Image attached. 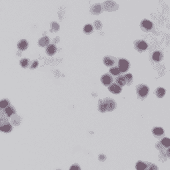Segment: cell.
<instances>
[{
    "mask_svg": "<svg viewBox=\"0 0 170 170\" xmlns=\"http://www.w3.org/2000/svg\"><path fill=\"white\" fill-rule=\"evenodd\" d=\"M124 78L125 80V84L128 85V86H130V85L133 83V75H131V73L126 74L125 75H124Z\"/></svg>",
    "mask_w": 170,
    "mask_h": 170,
    "instance_id": "cell-23",
    "label": "cell"
},
{
    "mask_svg": "<svg viewBox=\"0 0 170 170\" xmlns=\"http://www.w3.org/2000/svg\"><path fill=\"white\" fill-rule=\"evenodd\" d=\"M109 73L113 76H119L121 75V72H119L118 67L116 66V67H112L110 69H109Z\"/></svg>",
    "mask_w": 170,
    "mask_h": 170,
    "instance_id": "cell-26",
    "label": "cell"
},
{
    "mask_svg": "<svg viewBox=\"0 0 170 170\" xmlns=\"http://www.w3.org/2000/svg\"><path fill=\"white\" fill-rule=\"evenodd\" d=\"M106 156L104 154H100L98 156V159L100 161H105L106 160Z\"/></svg>",
    "mask_w": 170,
    "mask_h": 170,
    "instance_id": "cell-35",
    "label": "cell"
},
{
    "mask_svg": "<svg viewBox=\"0 0 170 170\" xmlns=\"http://www.w3.org/2000/svg\"><path fill=\"white\" fill-rule=\"evenodd\" d=\"M108 90L110 91L111 93L115 95H119L122 92V88L121 86H119L118 84H117L116 83H112L108 86Z\"/></svg>",
    "mask_w": 170,
    "mask_h": 170,
    "instance_id": "cell-11",
    "label": "cell"
},
{
    "mask_svg": "<svg viewBox=\"0 0 170 170\" xmlns=\"http://www.w3.org/2000/svg\"><path fill=\"white\" fill-rule=\"evenodd\" d=\"M101 82L104 86H109V85L114 83V78L109 74L106 73L101 77Z\"/></svg>",
    "mask_w": 170,
    "mask_h": 170,
    "instance_id": "cell-9",
    "label": "cell"
},
{
    "mask_svg": "<svg viewBox=\"0 0 170 170\" xmlns=\"http://www.w3.org/2000/svg\"><path fill=\"white\" fill-rule=\"evenodd\" d=\"M11 103L8 99H3L0 101V107L1 108H6L7 106H10Z\"/></svg>",
    "mask_w": 170,
    "mask_h": 170,
    "instance_id": "cell-28",
    "label": "cell"
},
{
    "mask_svg": "<svg viewBox=\"0 0 170 170\" xmlns=\"http://www.w3.org/2000/svg\"><path fill=\"white\" fill-rule=\"evenodd\" d=\"M153 135L158 139H161L164 135V131L161 127H155L152 129Z\"/></svg>",
    "mask_w": 170,
    "mask_h": 170,
    "instance_id": "cell-12",
    "label": "cell"
},
{
    "mask_svg": "<svg viewBox=\"0 0 170 170\" xmlns=\"http://www.w3.org/2000/svg\"><path fill=\"white\" fill-rule=\"evenodd\" d=\"M12 129H13V127L10 123H9V124H7V125H5L0 127V131L4 133H10L12 131Z\"/></svg>",
    "mask_w": 170,
    "mask_h": 170,
    "instance_id": "cell-25",
    "label": "cell"
},
{
    "mask_svg": "<svg viewBox=\"0 0 170 170\" xmlns=\"http://www.w3.org/2000/svg\"><path fill=\"white\" fill-rule=\"evenodd\" d=\"M103 62L106 67H112L115 65H117V64H118V60H117V58L111 56H106L103 58Z\"/></svg>",
    "mask_w": 170,
    "mask_h": 170,
    "instance_id": "cell-5",
    "label": "cell"
},
{
    "mask_svg": "<svg viewBox=\"0 0 170 170\" xmlns=\"http://www.w3.org/2000/svg\"><path fill=\"white\" fill-rule=\"evenodd\" d=\"M45 51L48 56H53L56 53V52H57L56 46L53 44H49L47 46V48H46Z\"/></svg>",
    "mask_w": 170,
    "mask_h": 170,
    "instance_id": "cell-15",
    "label": "cell"
},
{
    "mask_svg": "<svg viewBox=\"0 0 170 170\" xmlns=\"http://www.w3.org/2000/svg\"><path fill=\"white\" fill-rule=\"evenodd\" d=\"M11 122L15 126H18L21 122V118L17 115H13L11 117Z\"/></svg>",
    "mask_w": 170,
    "mask_h": 170,
    "instance_id": "cell-18",
    "label": "cell"
},
{
    "mask_svg": "<svg viewBox=\"0 0 170 170\" xmlns=\"http://www.w3.org/2000/svg\"><path fill=\"white\" fill-rule=\"evenodd\" d=\"M166 90H165V89H163L162 87H158L157 89H156L155 94L157 96L158 98H163L164 96L166 95Z\"/></svg>",
    "mask_w": 170,
    "mask_h": 170,
    "instance_id": "cell-19",
    "label": "cell"
},
{
    "mask_svg": "<svg viewBox=\"0 0 170 170\" xmlns=\"http://www.w3.org/2000/svg\"><path fill=\"white\" fill-rule=\"evenodd\" d=\"M103 10L100 4H95L90 7V13L93 15H100L102 13Z\"/></svg>",
    "mask_w": 170,
    "mask_h": 170,
    "instance_id": "cell-10",
    "label": "cell"
},
{
    "mask_svg": "<svg viewBox=\"0 0 170 170\" xmlns=\"http://www.w3.org/2000/svg\"><path fill=\"white\" fill-rule=\"evenodd\" d=\"M140 28L142 31H144L145 32H149L153 30V24L151 21L144 19V20L141 21Z\"/></svg>",
    "mask_w": 170,
    "mask_h": 170,
    "instance_id": "cell-7",
    "label": "cell"
},
{
    "mask_svg": "<svg viewBox=\"0 0 170 170\" xmlns=\"http://www.w3.org/2000/svg\"><path fill=\"white\" fill-rule=\"evenodd\" d=\"M147 165L146 170H158V166L155 164H153L150 162H146Z\"/></svg>",
    "mask_w": 170,
    "mask_h": 170,
    "instance_id": "cell-30",
    "label": "cell"
},
{
    "mask_svg": "<svg viewBox=\"0 0 170 170\" xmlns=\"http://www.w3.org/2000/svg\"><path fill=\"white\" fill-rule=\"evenodd\" d=\"M117 67H118L119 72H121V74L125 73L130 69V62L129 60L125 58H120L118 60Z\"/></svg>",
    "mask_w": 170,
    "mask_h": 170,
    "instance_id": "cell-3",
    "label": "cell"
},
{
    "mask_svg": "<svg viewBox=\"0 0 170 170\" xmlns=\"http://www.w3.org/2000/svg\"><path fill=\"white\" fill-rule=\"evenodd\" d=\"M98 110L100 111L101 113H104L107 112V108L105 103H104L103 100L100 99L98 103Z\"/></svg>",
    "mask_w": 170,
    "mask_h": 170,
    "instance_id": "cell-20",
    "label": "cell"
},
{
    "mask_svg": "<svg viewBox=\"0 0 170 170\" xmlns=\"http://www.w3.org/2000/svg\"><path fill=\"white\" fill-rule=\"evenodd\" d=\"M5 114L6 115V117L7 118L11 117L12 115L15 114V109L13 107V106L10 105L7 106L6 108H5Z\"/></svg>",
    "mask_w": 170,
    "mask_h": 170,
    "instance_id": "cell-16",
    "label": "cell"
},
{
    "mask_svg": "<svg viewBox=\"0 0 170 170\" xmlns=\"http://www.w3.org/2000/svg\"><path fill=\"white\" fill-rule=\"evenodd\" d=\"M116 84H118L119 86L121 87L124 86L126 84L124 76L123 75H119L117 77H116Z\"/></svg>",
    "mask_w": 170,
    "mask_h": 170,
    "instance_id": "cell-21",
    "label": "cell"
},
{
    "mask_svg": "<svg viewBox=\"0 0 170 170\" xmlns=\"http://www.w3.org/2000/svg\"><path fill=\"white\" fill-rule=\"evenodd\" d=\"M102 10L103 11H106V12H115V11H117L119 10V5L114 1H111V0H108V1H104L102 5Z\"/></svg>",
    "mask_w": 170,
    "mask_h": 170,
    "instance_id": "cell-2",
    "label": "cell"
},
{
    "mask_svg": "<svg viewBox=\"0 0 170 170\" xmlns=\"http://www.w3.org/2000/svg\"><path fill=\"white\" fill-rule=\"evenodd\" d=\"M136 92L139 99L144 100L149 95V89L146 84H140L136 86Z\"/></svg>",
    "mask_w": 170,
    "mask_h": 170,
    "instance_id": "cell-1",
    "label": "cell"
},
{
    "mask_svg": "<svg viewBox=\"0 0 170 170\" xmlns=\"http://www.w3.org/2000/svg\"><path fill=\"white\" fill-rule=\"evenodd\" d=\"M170 146V140L168 137H164L161 140L158 142L155 145V147L160 151H164L168 149Z\"/></svg>",
    "mask_w": 170,
    "mask_h": 170,
    "instance_id": "cell-6",
    "label": "cell"
},
{
    "mask_svg": "<svg viewBox=\"0 0 170 170\" xmlns=\"http://www.w3.org/2000/svg\"><path fill=\"white\" fill-rule=\"evenodd\" d=\"M134 48L139 52H144L148 48L147 43L143 40H137L133 43Z\"/></svg>",
    "mask_w": 170,
    "mask_h": 170,
    "instance_id": "cell-4",
    "label": "cell"
},
{
    "mask_svg": "<svg viewBox=\"0 0 170 170\" xmlns=\"http://www.w3.org/2000/svg\"><path fill=\"white\" fill-rule=\"evenodd\" d=\"M38 64H39V62H38L37 60H34V61L32 62V66L30 67V68H31V69H35V68H36L37 67Z\"/></svg>",
    "mask_w": 170,
    "mask_h": 170,
    "instance_id": "cell-34",
    "label": "cell"
},
{
    "mask_svg": "<svg viewBox=\"0 0 170 170\" xmlns=\"http://www.w3.org/2000/svg\"><path fill=\"white\" fill-rule=\"evenodd\" d=\"M59 38L58 37H57L56 38H55V39H53V44L54 43H57V42H59Z\"/></svg>",
    "mask_w": 170,
    "mask_h": 170,
    "instance_id": "cell-36",
    "label": "cell"
},
{
    "mask_svg": "<svg viewBox=\"0 0 170 170\" xmlns=\"http://www.w3.org/2000/svg\"><path fill=\"white\" fill-rule=\"evenodd\" d=\"M147 165L146 163L142 161H139L136 164V170H146Z\"/></svg>",
    "mask_w": 170,
    "mask_h": 170,
    "instance_id": "cell-22",
    "label": "cell"
},
{
    "mask_svg": "<svg viewBox=\"0 0 170 170\" xmlns=\"http://www.w3.org/2000/svg\"><path fill=\"white\" fill-rule=\"evenodd\" d=\"M57 170H62V169H57Z\"/></svg>",
    "mask_w": 170,
    "mask_h": 170,
    "instance_id": "cell-37",
    "label": "cell"
},
{
    "mask_svg": "<svg viewBox=\"0 0 170 170\" xmlns=\"http://www.w3.org/2000/svg\"><path fill=\"white\" fill-rule=\"evenodd\" d=\"M83 31L84 34H91L94 32V27H93V26L91 25V24H86V25L84 26Z\"/></svg>",
    "mask_w": 170,
    "mask_h": 170,
    "instance_id": "cell-24",
    "label": "cell"
},
{
    "mask_svg": "<svg viewBox=\"0 0 170 170\" xmlns=\"http://www.w3.org/2000/svg\"><path fill=\"white\" fill-rule=\"evenodd\" d=\"M70 170H81V169L80 166H79L78 164H73V165L71 166Z\"/></svg>",
    "mask_w": 170,
    "mask_h": 170,
    "instance_id": "cell-33",
    "label": "cell"
},
{
    "mask_svg": "<svg viewBox=\"0 0 170 170\" xmlns=\"http://www.w3.org/2000/svg\"><path fill=\"white\" fill-rule=\"evenodd\" d=\"M9 123L10 122H9V120H8V119H6V118L0 117V127L5 125L9 124Z\"/></svg>",
    "mask_w": 170,
    "mask_h": 170,
    "instance_id": "cell-32",
    "label": "cell"
},
{
    "mask_svg": "<svg viewBox=\"0 0 170 170\" xmlns=\"http://www.w3.org/2000/svg\"><path fill=\"white\" fill-rule=\"evenodd\" d=\"M94 28L96 29L97 30H100L101 28H102V24H101V21L100 20H96L94 21Z\"/></svg>",
    "mask_w": 170,
    "mask_h": 170,
    "instance_id": "cell-31",
    "label": "cell"
},
{
    "mask_svg": "<svg viewBox=\"0 0 170 170\" xmlns=\"http://www.w3.org/2000/svg\"><path fill=\"white\" fill-rule=\"evenodd\" d=\"M20 65L21 67L23 68H27L29 67V60L27 58H23L20 60Z\"/></svg>",
    "mask_w": 170,
    "mask_h": 170,
    "instance_id": "cell-29",
    "label": "cell"
},
{
    "mask_svg": "<svg viewBox=\"0 0 170 170\" xmlns=\"http://www.w3.org/2000/svg\"><path fill=\"white\" fill-rule=\"evenodd\" d=\"M104 103H105L107 108V111H113L117 107V104L116 102L115 101L113 98H111L109 97L106 98L103 100Z\"/></svg>",
    "mask_w": 170,
    "mask_h": 170,
    "instance_id": "cell-8",
    "label": "cell"
},
{
    "mask_svg": "<svg viewBox=\"0 0 170 170\" xmlns=\"http://www.w3.org/2000/svg\"><path fill=\"white\" fill-rule=\"evenodd\" d=\"M49 42H50V40L48 36H43L40 39L39 42H38V45L40 47H45L49 44Z\"/></svg>",
    "mask_w": 170,
    "mask_h": 170,
    "instance_id": "cell-17",
    "label": "cell"
},
{
    "mask_svg": "<svg viewBox=\"0 0 170 170\" xmlns=\"http://www.w3.org/2000/svg\"><path fill=\"white\" fill-rule=\"evenodd\" d=\"M50 32H57L59 30V25L56 21H52L50 24Z\"/></svg>",
    "mask_w": 170,
    "mask_h": 170,
    "instance_id": "cell-27",
    "label": "cell"
},
{
    "mask_svg": "<svg viewBox=\"0 0 170 170\" xmlns=\"http://www.w3.org/2000/svg\"><path fill=\"white\" fill-rule=\"evenodd\" d=\"M163 54L160 51H155L153 52L152 55V59L155 62H160L163 60Z\"/></svg>",
    "mask_w": 170,
    "mask_h": 170,
    "instance_id": "cell-13",
    "label": "cell"
},
{
    "mask_svg": "<svg viewBox=\"0 0 170 170\" xmlns=\"http://www.w3.org/2000/svg\"><path fill=\"white\" fill-rule=\"evenodd\" d=\"M29 46V43L26 40L22 39L19 41V42L18 43L17 47L20 51H24L27 49Z\"/></svg>",
    "mask_w": 170,
    "mask_h": 170,
    "instance_id": "cell-14",
    "label": "cell"
}]
</instances>
